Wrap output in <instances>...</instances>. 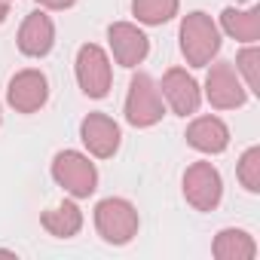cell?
<instances>
[{
    "label": "cell",
    "instance_id": "277c9868",
    "mask_svg": "<svg viewBox=\"0 0 260 260\" xmlns=\"http://www.w3.org/2000/svg\"><path fill=\"white\" fill-rule=\"evenodd\" d=\"M52 178L55 184L71 193L74 199H89L95 190H98V172H95V162H89L86 153H77V150H61L55 153L52 159Z\"/></svg>",
    "mask_w": 260,
    "mask_h": 260
},
{
    "label": "cell",
    "instance_id": "ba28073f",
    "mask_svg": "<svg viewBox=\"0 0 260 260\" xmlns=\"http://www.w3.org/2000/svg\"><path fill=\"white\" fill-rule=\"evenodd\" d=\"M7 101L16 113H37L49 101V80L37 68L19 71L7 86Z\"/></svg>",
    "mask_w": 260,
    "mask_h": 260
},
{
    "label": "cell",
    "instance_id": "d6986e66",
    "mask_svg": "<svg viewBox=\"0 0 260 260\" xmlns=\"http://www.w3.org/2000/svg\"><path fill=\"white\" fill-rule=\"evenodd\" d=\"M257 64H260V49L254 46V43H248L239 55H236V74H242V80H245V89L248 92H254V95H260V80H257Z\"/></svg>",
    "mask_w": 260,
    "mask_h": 260
},
{
    "label": "cell",
    "instance_id": "4fadbf2b",
    "mask_svg": "<svg viewBox=\"0 0 260 260\" xmlns=\"http://www.w3.org/2000/svg\"><path fill=\"white\" fill-rule=\"evenodd\" d=\"M187 144L199 153H208V156H217L230 147V128L220 116H196L190 125H187Z\"/></svg>",
    "mask_w": 260,
    "mask_h": 260
},
{
    "label": "cell",
    "instance_id": "603a6c76",
    "mask_svg": "<svg viewBox=\"0 0 260 260\" xmlns=\"http://www.w3.org/2000/svg\"><path fill=\"white\" fill-rule=\"evenodd\" d=\"M4 4H10V0H4Z\"/></svg>",
    "mask_w": 260,
    "mask_h": 260
},
{
    "label": "cell",
    "instance_id": "e0dca14e",
    "mask_svg": "<svg viewBox=\"0 0 260 260\" xmlns=\"http://www.w3.org/2000/svg\"><path fill=\"white\" fill-rule=\"evenodd\" d=\"M178 7L181 0H132V16L141 22V25H166L178 16Z\"/></svg>",
    "mask_w": 260,
    "mask_h": 260
},
{
    "label": "cell",
    "instance_id": "3957f363",
    "mask_svg": "<svg viewBox=\"0 0 260 260\" xmlns=\"http://www.w3.org/2000/svg\"><path fill=\"white\" fill-rule=\"evenodd\" d=\"M162 116H166V104L159 86L153 83L150 74H135L128 80V95H125V122L135 128H150Z\"/></svg>",
    "mask_w": 260,
    "mask_h": 260
},
{
    "label": "cell",
    "instance_id": "5b68a950",
    "mask_svg": "<svg viewBox=\"0 0 260 260\" xmlns=\"http://www.w3.org/2000/svg\"><path fill=\"white\" fill-rule=\"evenodd\" d=\"M205 98L214 110H236L248 101V89L233 61H214L205 77Z\"/></svg>",
    "mask_w": 260,
    "mask_h": 260
},
{
    "label": "cell",
    "instance_id": "9c48e42d",
    "mask_svg": "<svg viewBox=\"0 0 260 260\" xmlns=\"http://www.w3.org/2000/svg\"><path fill=\"white\" fill-rule=\"evenodd\" d=\"M107 43L119 68H138L150 52V37L132 22H113L107 28Z\"/></svg>",
    "mask_w": 260,
    "mask_h": 260
},
{
    "label": "cell",
    "instance_id": "7c38bea8",
    "mask_svg": "<svg viewBox=\"0 0 260 260\" xmlns=\"http://www.w3.org/2000/svg\"><path fill=\"white\" fill-rule=\"evenodd\" d=\"M16 43H19V52L28 55V58H43V55H49L52 46H55V25H52V19H49L43 10L28 13V19H25L22 28H19Z\"/></svg>",
    "mask_w": 260,
    "mask_h": 260
},
{
    "label": "cell",
    "instance_id": "5bb4252c",
    "mask_svg": "<svg viewBox=\"0 0 260 260\" xmlns=\"http://www.w3.org/2000/svg\"><path fill=\"white\" fill-rule=\"evenodd\" d=\"M211 254L217 260H254L257 257V242H254L251 233L236 230V226H226V230H220L214 236Z\"/></svg>",
    "mask_w": 260,
    "mask_h": 260
},
{
    "label": "cell",
    "instance_id": "2e32d148",
    "mask_svg": "<svg viewBox=\"0 0 260 260\" xmlns=\"http://www.w3.org/2000/svg\"><path fill=\"white\" fill-rule=\"evenodd\" d=\"M220 28H223V34H230L239 43H257L260 40V10L257 7H251V10L226 7L220 13Z\"/></svg>",
    "mask_w": 260,
    "mask_h": 260
},
{
    "label": "cell",
    "instance_id": "8fae6325",
    "mask_svg": "<svg viewBox=\"0 0 260 260\" xmlns=\"http://www.w3.org/2000/svg\"><path fill=\"white\" fill-rule=\"evenodd\" d=\"M80 141L86 144V150L98 159H110L116 150H119V141H122V132L119 125L107 116V113H89L83 122H80Z\"/></svg>",
    "mask_w": 260,
    "mask_h": 260
},
{
    "label": "cell",
    "instance_id": "6da1fadb",
    "mask_svg": "<svg viewBox=\"0 0 260 260\" xmlns=\"http://www.w3.org/2000/svg\"><path fill=\"white\" fill-rule=\"evenodd\" d=\"M178 40H181V55L187 58L190 68H208L211 58L220 52V28L202 10L187 13L181 19Z\"/></svg>",
    "mask_w": 260,
    "mask_h": 260
},
{
    "label": "cell",
    "instance_id": "30bf717a",
    "mask_svg": "<svg viewBox=\"0 0 260 260\" xmlns=\"http://www.w3.org/2000/svg\"><path fill=\"white\" fill-rule=\"evenodd\" d=\"M159 95L169 101L172 113H178V116H190V113H196L199 104H202V89H199V83H196L184 68H169V71L162 74Z\"/></svg>",
    "mask_w": 260,
    "mask_h": 260
},
{
    "label": "cell",
    "instance_id": "ac0fdd59",
    "mask_svg": "<svg viewBox=\"0 0 260 260\" xmlns=\"http://www.w3.org/2000/svg\"><path fill=\"white\" fill-rule=\"evenodd\" d=\"M236 175H239V184L248 193H260V147H248L239 156Z\"/></svg>",
    "mask_w": 260,
    "mask_h": 260
},
{
    "label": "cell",
    "instance_id": "ffe728a7",
    "mask_svg": "<svg viewBox=\"0 0 260 260\" xmlns=\"http://www.w3.org/2000/svg\"><path fill=\"white\" fill-rule=\"evenodd\" d=\"M77 4V0H37V7L43 10H71Z\"/></svg>",
    "mask_w": 260,
    "mask_h": 260
},
{
    "label": "cell",
    "instance_id": "9a60e30c",
    "mask_svg": "<svg viewBox=\"0 0 260 260\" xmlns=\"http://www.w3.org/2000/svg\"><path fill=\"white\" fill-rule=\"evenodd\" d=\"M40 223H43V230H46L49 236H55V239H74V236L83 230V211H80L77 202L64 199L61 205L43 211V214H40Z\"/></svg>",
    "mask_w": 260,
    "mask_h": 260
},
{
    "label": "cell",
    "instance_id": "52a82bcc",
    "mask_svg": "<svg viewBox=\"0 0 260 260\" xmlns=\"http://www.w3.org/2000/svg\"><path fill=\"white\" fill-rule=\"evenodd\" d=\"M77 83L89 98H104L113 86V68L101 46L86 43L77 52Z\"/></svg>",
    "mask_w": 260,
    "mask_h": 260
},
{
    "label": "cell",
    "instance_id": "44dd1931",
    "mask_svg": "<svg viewBox=\"0 0 260 260\" xmlns=\"http://www.w3.org/2000/svg\"><path fill=\"white\" fill-rule=\"evenodd\" d=\"M7 16H10V4H4V0H0V25L7 22Z\"/></svg>",
    "mask_w": 260,
    "mask_h": 260
},
{
    "label": "cell",
    "instance_id": "8992f818",
    "mask_svg": "<svg viewBox=\"0 0 260 260\" xmlns=\"http://www.w3.org/2000/svg\"><path fill=\"white\" fill-rule=\"evenodd\" d=\"M184 199L196 211H214L223 199V181L220 172L211 162H193L184 172Z\"/></svg>",
    "mask_w": 260,
    "mask_h": 260
},
{
    "label": "cell",
    "instance_id": "7a4b0ae2",
    "mask_svg": "<svg viewBox=\"0 0 260 260\" xmlns=\"http://www.w3.org/2000/svg\"><path fill=\"white\" fill-rule=\"evenodd\" d=\"M138 208L128 199L110 196L95 205V230L107 245H128L138 236Z\"/></svg>",
    "mask_w": 260,
    "mask_h": 260
},
{
    "label": "cell",
    "instance_id": "7402d4cb",
    "mask_svg": "<svg viewBox=\"0 0 260 260\" xmlns=\"http://www.w3.org/2000/svg\"><path fill=\"white\" fill-rule=\"evenodd\" d=\"M0 254H4V257H13V251H7V248H0Z\"/></svg>",
    "mask_w": 260,
    "mask_h": 260
}]
</instances>
